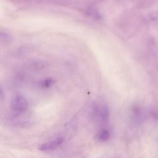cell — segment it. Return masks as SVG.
<instances>
[{"label": "cell", "instance_id": "6da1fadb", "mask_svg": "<svg viewBox=\"0 0 158 158\" xmlns=\"http://www.w3.org/2000/svg\"><path fill=\"white\" fill-rule=\"evenodd\" d=\"M28 108V102L22 95H17L12 100L11 108L15 113L17 114L23 113Z\"/></svg>", "mask_w": 158, "mask_h": 158}, {"label": "cell", "instance_id": "7a4b0ae2", "mask_svg": "<svg viewBox=\"0 0 158 158\" xmlns=\"http://www.w3.org/2000/svg\"><path fill=\"white\" fill-rule=\"evenodd\" d=\"M64 140V139L63 138H58L52 141L41 144L39 146L38 149L42 151L52 150L60 146L63 142Z\"/></svg>", "mask_w": 158, "mask_h": 158}, {"label": "cell", "instance_id": "3957f363", "mask_svg": "<svg viewBox=\"0 0 158 158\" xmlns=\"http://www.w3.org/2000/svg\"><path fill=\"white\" fill-rule=\"evenodd\" d=\"M95 114L97 118L102 122L106 121L109 117V112L108 108L106 106L97 107L95 110Z\"/></svg>", "mask_w": 158, "mask_h": 158}, {"label": "cell", "instance_id": "277c9868", "mask_svg": "<svg viewBox=\"0 0 158 158\" xmlns=\"http://www.w3.org/2000/svg\"><path fill=\"white\" fill-rule=\"evenodd\" d=\"M110 133L108 129H103L100 131L96 136V139L100 142H104L109 139Z\"/></svg>", "mask_w": 158, "mask_h": 158}, {"label": "cell", "instance_id": "5b68a950", "mask_svg": "<svg viewBox=\"0 0 158 158\" xmlns=\"http://www.w3.org/2000/svg\"><path fill=\"white\" fill-rule=\"evenodd\" d=\"M55 82L53 78H47L44 79L40 82V85L43 88H48L52 86Z\"/></svg>", "mask_w": 158, "mask_h": 158}]
</instances>
